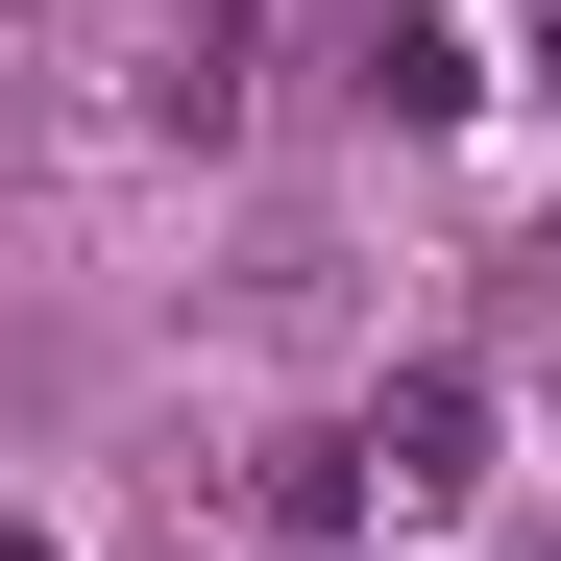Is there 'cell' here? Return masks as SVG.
<instances>
[{"label": "cell", "instance_id": "obj_1", "mask_svg": "<svg viewBox=\"0 0 561 561\" xmlns=\"http://www.w3.org/2000/svg\"><path fill=\"white\" fill-rule=\"evenodd\" d=\"M463 439H489V391L463 366H391L366 391V489H463Z\"/></svg>", "mask_w": 561, "mask_h": 561}, {"label": "cell", "instance_id": "obj_2", "mask_svg": "<svg viewBox=\"0 0 561 561\" xmlns=\"http://www.w3.org/2000/svg\"><path fill=\"white\" fill-rule=\"evenodd\" d=\"M366 99H391V123H463V25H439V0H366Z\"/></svg>", "mask_w": 561, "mask_h": 561}, {"label": "cell", "instance_id": "obj_3", "mask_svg": "<svg viewBox=\"0 0 561 561\" xmlns=\"http://www.w3.org/2000/svg\"><path fill=\"white\" fill-rule=\"evenodd\" d=\"M366 513V439H268V537H342Z\"/></svg>", "mask_w": 561, "mask_h": 561}]
</instances>
